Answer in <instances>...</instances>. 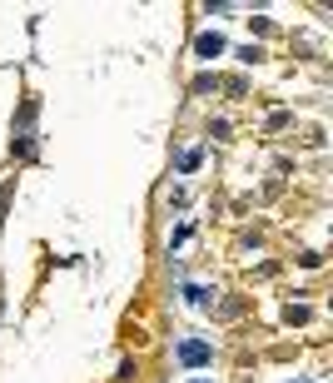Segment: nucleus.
<instances>
[{"instance_id":"obj_2","label":"nucleus","mask_w":333,"mask_h":383,"mask_svg":"<svg viewBox=\"0 0 333 383\" xmlns=\"http://www.w3.org/2000/svg\"><path fill=\"white\" fill-rule=\"evenodd\" d=\"M199 55L214 60V55H224V35H199Z\"/></svg>"},{"instance_id":"obj_1","label":"nucleus","mask_w":333,"mask_h":383,"mask_svg":"<svg viewBox=\"0 0 333 383\" xmlns=\"http://www.w3.org/2000/svg\"><path fill=\"white\" fill-rule=\"evenodd\" d=\"M175 358H179L184 368H204V363H214V344H199V339H184V344L175 349Z\"/></svg>"},{"instance_id":"obj_3","label":"nucleus","mask_w":333,"mask_h":383,"mask_svg":"<svg viewBox=\"0 0 333 383\" xmlns=\"http://www.w3.org/2000/svg\"><path fill=\"white\" fill-rule=\"evenodd\" d=\"M199 383H204V378H199Z\"/></svg>"}]
</instances>
